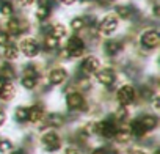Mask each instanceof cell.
<instances>
[{
    "label": "cell",
    "mask_w": 160,
    "mask_h": 154,
    "mask_svg": "<svg viewBox=\"0 0 160 154\" xmlns=\"http://www.w3.org/2000/svg\"><path fill=\"white\" fill-rule=\"evenodd\" d=\"M133 95H135L133 88H132L130 85H124V87H121V88L118 90L116 98H118V101H119L122 105H127V104H130V102L133 101Z\"/></svg>",
    "instance_id": "cell-5"
},
{
    "label": "cell",
    "mask_w": 160,
    "mask_h": 154,
    "mask_svg": "<svg viewBox=\"0 0 160 154\" xmlns=\"http://www.w3.org/2000/svg\"><path fill=\"white\" fill-rule=\"evenodd\" d=\"M24 77H32V79H36V69L33 66H27L24 71Z\"/></svg>",
    "instance_id": "cell-31"
},
{
    "label": "cell",
    "mask_w": 160,
    "mask_h": 154,
    "mask_svg": "<svg viewBox=\"0 0 160 154\" xmlns=\"http://www.w3.org/2000/svg\"><path fill=\"white\" fill-rule=\"evenodd\" d=\"M5 84H7V79H3V77H0V90H2V88L5 87Z\"/></svg>",
    "instance_id": "cell-38"
},
{
    "label": "cell",
    "mask_w": 160,
    "mask_h": 154,
    "mask_svg": "<svg viewBox=\"0 0 160 154\" xmlns=\"http://www.w3.org/2000/svg\"><path fill=\"white\" fill-rule=\"evenodd\" d=\"M116 13H118V16H121L122 19H127V18H130L132 10H130L129 7H126V5H119V7H116Z\"/></svg>",
    "instance_id": "cell-23"
},
{
    "label": "cell",
    "mask_w": 160,
    "mask_h": 154,
    "mask_svg": "<svg viewBox=\"0 0 160 154\" xmlns=\"http://www.w3.org/2000/svg\"><path fill=\"white\" fill-rule=\"evenodd\" d=\"M140 41H141L143 47H146V49H155L158 46V43H160V35H158L157 30H148V32H144L141 35Z\"/></svg>",
    "instance_id": "cell-1"
},
{
    "label": "cell",
    "mask_w": 160,
    "mask_h": 154,
    "mask_svg": "<svg viewBox=\"0 0 160 154\" xmlns=\"http://www.w3.org/2000/svg\"><path fill=\"white\" fill-rule=\"evenodd\" d=\"M3 121H5V115H3L2 112H0V126L3 124Z\"/></svg>",
    "instance_id": "cell-39"
},
{
    "label": "cell",
    "mask_w": 160,
    "mask_h": 154,
    "mask_svg": "<svg viewBox=\"0 0 160 154\" xmlns=\"http://www.w3.org/2000/svg\"><path fill=\"white\" fill-rule=\"evenodd\" d=\"M58 44H60V39L53 38L52 35H49V36L46 38V47H47V49L53 50V49H57V47H58Z\"/></svg>",
    "instance_id": "cell-24"
},
{
    "label": "cell",
    "mask_w": 160,
    "mask_h": 154,
    "mask_svg": "<svg viewBox=\"0 0 160 154\" xmlns=\"http://www.w3.org/2000/svg\"><path fill=\"white\" fill-rule=\"evenodd\" d=\"M13 96H14V87H13L10 82H7V84H5V87H3L2 90H0V98L5 99V101H10Z\"/></svg>",
    "instance_id": "cell-16"
},
{
    "label": "cell",
    "mask_w": 160,
    "mask_h": 154,
    "mask_svg": "<svg viewBox=\"0 0 160 154\" xmlns=\"http://www.w3.org/2000/svg\"><path fill=\"white\" fill-rule=\"evenodd\" d=\"M18 55H19V50H18V47L14 44H7L5 46V57L8 60H14V58H18Z\"/></svg>",
    "instance_id": "cell-19"
},
{
    "label": "cell",
    "mask_w": 160,
    "mask_h": 154,
    "mask_svg": "<svg viewBox=\"0 0 160 154\" xmlns=\"http://www.w3.org/2000/svg\"><path fill=\"white\" fill-rule=\"evenodd\" d=\"M91 154H116L115 151H110L108 152V149H105V148H98V149H94Z\"/></svg>",
    "instance_id": "cell-33"
},
{
    "label": "cell",
    "mask_w": 160,
    "mask_h": 154,
    "mask_svg": "<svg viewBox=\"0 0 160 154\" xmlns=\"http://www.w3.org/2000/svg\"><path fill=\"white\" fill-rule=\"evenodd\" d=\"M21 50H22V54L27 55V57H36L38 52H39V47H38V44H36L35 39H32V38H24V39L21 41Z\"/></svg>",
    "instance_id": "cell-3"
},
{
    "label": "cell",
    "mask_w": 160,
    "mask_h": 154,
    "mask_svg": "<svg viewBox=\"0 0 160 154\" xmlns=\"http://www.w3.org/2000/svg\"><path fill=\"white\" fill-rule=\"evenodd\" d=\"M64 79H66V71L61 68L52 69L49 74V84H52V85H60Z\"/></svg>",
    "instance_id": "cell-9"
},
{
    "label": "cell",
    "mask_w": 160,
    "mask_h": 154,
    "mask_svg": "<svg viewBox=\"0 0 160 154\" xmlns=\"http://www.w3.org/2000/svg\"><path fill=\"white\" fill-rule=\"evenodd\" d=\"M151 96H152L151 90H146V88H143V98H144V99H149Z\"/></svg>",
    "instance_id": "cell-35"
},
{
    "label": "cell",
    "mask_w": 160,
    "mask_h": 154,
    "mask_svg": "<svg viewBox=\"0 0 160 154\" xmlns=\"http://www.w3.org/2000/svg\"><path fill=\"white\" fill-rule=\"evenodd\" d=\"M10 154H24L22 151H13V152H10Z\"/></svg>",
    "instance_id": "cell-41"
},
{
    "label": "cell",
    "mask_w": 160,
    "mask_h": 154,
    "mask_svg": "<svg viewBox=\"0 0 160 154\" xmlns=\"http://www.w3.org/2000/svg\"><path fill=\"white\" fill-rule=\"evenodd\" d=\"M138 121H140V124L143 126V129H144L146 132H148V131L155 129V126H157V118H155V116H152V115H146V116L140 118Z\"/></svg>",
    "instance_id": "cell-12"
},
{
    "label": "cell",
    "mask_w": 160,
    "mask_h": 154,
    "mask_svg": "<svg viewBox=\"0 0 160 154\" xmlns=\"http://www.w3.org/2000/svg\"><path fill=\"white\" fill-rule=\"evenodd\" d=\"M35 2V0H19V3L21 5H24V7H27V5H32Z\"/></svg>",
    "instance_id": "cell-36"
},
{
    "label": "cell",
    "mask_w": 160,
    "mask_h": 154,
    "mask_svg": "<svg viewBox=\"0 0 160 154\" xmlns=\"http://www.w3.org/2000/svg\"><path fill=\"white\" fill-rule=\"evenodd\" d=\"M42 145H44L49 151H57V149L60 148L61 141H60V138H58V135H57L55 132H47V134L42 135Z\"/></svg>",
    "instance_id": "cell-6"
},
{
    "label": "cell",
    "mask_w": 160,
    "mask_h": 154,
    "mask_svg": "<svg viewBox=\"0 0 160 154\" xmlns=\"http://www.w3.org/2000/svg\"><path fill=\"white\" fill-rule=\"evenodd\" d=\"M42 116H44V112H42L41 107L33 105L32 109H28V118H27V120H30L32 123H38V121H41Z\"/></svg>",
    "instance_id": "cell-13"
},
{
    "label": "cell",
    "mask_w": 160,
    "mask_h": 154,
    "mask_svg": "<svg viewBox=\"0 0 160 154\" xmlns=\"http://www.w3.org/2000/svg\"><path fill=\"white\" fill-rule=\"evenodd\" d=\"M49 5H39L38 7V10H36V18L39 19V21H44V19H47V16H49Z\"/></svg>",
    "instance_id": "cell-21"
},
{
    "label": "cell",
    "mask_w": 160,
    "mask_h": 154,
    "mask_svg": "<svg viewBox=\"0 0 160 154\" xmlns=\"http://www.w3.org/2000/svg\"><path fill=\"white\" fill-rule=\"evenodd\" d=\"M63 123H64V118L60 113H50L47 116V124L52 127H60V126H63Z\"/></svg>",
    "instance_id": "cell-15"
},
{
    "label": "cell",
    "mask_w": 160,
    "mask_h": 154,
    "mask_svg": "<svg viewBox=\"0 0 160 154\" xmlns=\"http://www.w3.org/2000/svg\"><path fill=\"white\" fill-rule=\"evenodd\" d=\"M7 44H10V38H8V35L5 33V32H0V46H7Z\"/></svg>",
    "instance_id": "cell-32"
},
{
    "label": "cell",
    "mask_w": 160,
    "mask_h": 154,
    "mask_svg": "<svg viewBox=\"0 0 160 154\" xmlns=\"http://www.w3.org/2000/svg\"><path fill=\"white\" fill-rule=\"evenodd\" d=\"M22 85L25 88H33L36 85V79H32V77H22Z\"/></svg>",
    "instance_id": "cell-30"
},
{
    "label": "cell",
    "mask_w": 160,
    "mask_h": 154,
    "mask_svg": "<svg viewBox=\"0 0 160 154\" xmlns=\"http://www.w3.org/2000/svg\"><path fill=\"white\" fill-rule=\"evenodd\" d=\"M0 13H2L3 16H11V13H13V7H11V3L3 2L2 5H0Z\"/></svg>",
    "instance_id": "cell-29"
},
{
    "label": "cell",
    "mask_w": 160,
    "mask_h": 154,
    "mask_svg": "<svg viewBox=\"0 0 160 154\" xmlns=\"http://www.w3.org/2000/svg\"><path fill=\"white\" fill-rule=\"evenodd\" d=\"M126 115H127V110H126L124 107H121V109L116 112V118H119V120H121V118H126Z\"/></svg>",
    "instance_id": "cell-34"
},
{
    "label": "cell",
    "mask_w": 160,
    "mask_h": 154,
    "mask_svg": "<svg viewBox=\"0 0 160 154\" xmlns=\"http://www.w3.org/2000/svg\"><path fill=\"white\" fill-rule=\"evenodd\" d=\"M11 148H13V143L10 140H7V138L0 140V152H8V151H11Z\"/></svg>",
    "instance_id": "cell-28"
},
{
    "label": "cell",
    "mask_w": 160,
    "mask_h": 154,
    "mask_svg": "<svg viewBox=\"0 0 160 154\" xmlns=\"http://www.w3.org/2000/svg\"><path fill=\"white\" fill-rule=\"evenodd\" d=\"M130 154H144V152L140 151V149H133V151H130Z\"/></svg>",
    "instance_id": "cell-40"
},
{
    "label": "cell",
    "mask_w": 160,
    "mask_h": 154,
    "mask_svg": "<svg viewBox=\"0 0 160 154\" xmlns=\"http://www.w3.org/2000/svg\"><path fill=\"white\" fill-rule=\"evenodd\" d=\"M83 2H88V0H83Z\"/></svg>",
    "instance_id": "cell-42"
},
{
    "label": "cell",
    "mask_w": 160,
    "mask_h": 154,
    "mask_svg": "<svg viewBox=\"0 0 160 154\" xmlns=\"http://www.w3.org/2000/svg\"><path fill=\"white\" fill-rule=\"evenodd\" d=\"M28 118V109L27 107H18L16 109V120L18 121H27Z\"/></svg>",
    "instance_id": "cell-22"
},
{
    "label": "cell",
    "mask_w": 160,
    "mask_h": 154,
    "mask_svg": "<svg viewBox=\"0 0 160 154\" xmlns=\"http://www.w3.org/2000/svg\"><path fill=\"white\" fill-rule=\"evenodd\" d=\"M7 27H8V32L11 35H19L21 30H22V25H21V22L18 19H10L8 24H7Z\"/></svg>",
    "instance_id": "cell-17"
},
{
    "label": "cell",
    "mask_w": 160,
    "mask_h": 154,
    "mask_svg": "<svg viewBox=\"0 0 160 154\" xmlns=\"http://www.w3.org/2000/svg\"><path fill=\"white\" fill-rule=\"evenodd\" d=\"M68 102V107L72 109V110H77V109H82L83 107V96L80 93H71L66 99Z\"/></svg>",
    "instance_id": "cell-8"
},
{
    "label": "cell",
    "mask_w": 160,
    "mask_h": 154,
    "mask_svg": "<svg viewBox=\"0 0 160 154\" xmlns=\"http://www.w3.org/2000/svg\"><path fill=\"white\" fill-rule=\"evenodd\" d=\"M121 49H122V44L119 41H116V39H110V41L105 43V52L108 55H116Z\"/></svg>",
    "instance_id": "cell-14"
},
{
    "label": "cell",
    "mask_w": 160,
    "mask_h": 154,
    "mask_svg": "<svg viewBox=\"0 0 160 154\" xmlns=\"http://www.w3.org/2000/svg\"><path fill=\"white\" fill-rule=\"evenodd\" d=\"M83 25H85V21L82 19V18H74L72 21H71V27H72V30H82L83 28Z\"/></svg>",
    "instance_id": "cell-26"
},
{
    "label": "cell",
    "mask_w": 160,
    "mask_h": 154,
    "mask_svg": "<svg viewBox=\"0 0 160 154\" xmlns=\"http://www.w3.org/2000/svg\"><path fill=\"white\" fill-rule=\"evenodd\" d=\"M99 64L101 63H99V60L96 57H87L83 60V63H82V69L85 72H96L98 68H99Z\"/></svg>",
    "instance_id": "cell-11"
},
{
    "label": "cell",
    "mask_w": 160,
    "mask_h": 154,
    "mask_svg": "<svg viewBox=\"0 0 160 154\" xmlns=\"http://www.w3.org/2000/svg\"><path fill=\"white\" fill-rule=\"evenodd\" d=\"M130 134H135L137 137H141V135H144V134H146V131L143 129V126L140 124V121H138V120L132 121V124H130Z\"/></svg>",
    "instance_id": "cell-20"
},
{
    "label": "cell",
    "mask_w": 160,
    "mask_h": 154,
    "mask_svg": "<svg viewBox=\"0 0 160 154\" xmlns=\"http://www.w3.org/2000/svg\"><path fill=\"white\" fill-rule=\"evenodd\" d=\"M63 154H78L75 149H72V148H68V149H64V152Z\"/></svg>",
    "instance_id": "cell-37"
},
{
    "label": "cell",
    "mask_w": 160,
    "mask_h": 154,
    "mask_svg": "<svg viewBox=\"0 0 160 154\" xmlns=\"http://www.w3.org/2000/svg\"><path fill=\"white\" fill-rule=\"evenodd\" d=\"M96 132H99L104 137H115L116 126H113L110 121H101L96 124Z\"/></svg>",
    "instance_id": "cell-7"
},
{
    "label": "cell",
    "mask_w": 160,
    "mask_h": 154,
    "mask_svg": "<svg viewBox=\"0 0 160 154\" xmlns=\"http://www.w3.org/2000/svg\"><path fill=\"white\" fill-rule=\"evenodd\" d=\"M115 137H116L118 140H121V141H122V140L126 141V140H129V137H130V129H119V131L116 129Z\"/></svg>",
    "instance_id": "cell-25"
},
{
    "label": "cell",
    "mask_w": 160,
    "mask_h": 154,
    "mask_svg": "<svg viewBox=\"0 0 160 154\" xmlns=\"http://www.w3.org/2000/svg\"><path fill=\"white\" fill-rule=\"evenodd\" d=\"M66 49H68V54H69L71 57H80V55H83L85 44H83V41L80 39V38L72 36V38H69Z\"/></svg>",
    "instance_id": "cell-2"
},
{
    "label": "cell",
    "mask_w": 160,
    "mask_h": 154,
    "mask_svg": "<svg viewBox=\"0 0 160 154\" xmlns=\"http://www.w3.org/2000/svg\"><path fill=\"white\" fill-rule=\"evenodd\" d=\"M0 74H2L3 79H11V77H14V71H13V68L10 64H5L2 68V71H0Z\"/></svg>",
    "instance_id": "cell-27"
},
{
    "label": "cell",
    "mask_w": 160,
    "mask_h": 154,
    "mask_svg": "<svg viewBox=\"0 0 160 154\" xmlns=\"http://www.w3.org/2000/svg\"><path fill=\"white\" fill-rule=\"evenodd\" d=\"M52 36L57 38V39L66 36V27H64L63 24H55V25L52 27Z\"/></svg>",
    "instance_id": "cell-18"
},
{
    "label": "cell",
    "mask_w": 160,
    "mask_h": 154,
    "mask_svg": "<svg viewBox=\"0 0 160 154\" xmlns=\"http://www.w3.org/2000/svg\"><path fill=\"white\" fill-rule=\"evenodd\" d=\"M98 80L102 84V85H112L113 82H115V72L112 71V69H102V71H99L98 72Z\"/></svg>",
    "instance_id": "cell-10"
},
{
    "label": "cell",
    "mask_w": 160,
    "mask_h": 154,
    "mask_svg": "<svg viewBox=\"0 0 160 154\" xmlns=\"http://www.w3.org/2000/svg\"><path fill=\"white\" fill-rule=\"evenodd\" d=\"M116 27H118V21H116L115 16H105V18L101 21V24H99V30H101L102 35H110V33H113V32L116 30Z\"/></svg>",
    "instance_id": "cell-4"
}]
</instances>
